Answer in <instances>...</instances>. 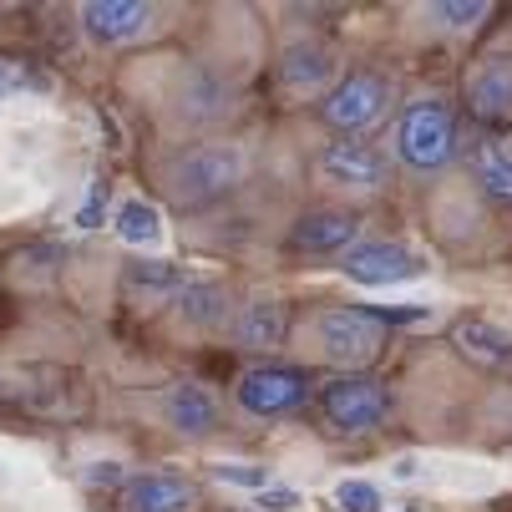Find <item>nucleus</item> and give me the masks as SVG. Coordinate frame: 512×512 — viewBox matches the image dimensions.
Segmentation results:
<instances>
[{
  "label": "nucleus",
  "mask_w": 512,
  "mask_h": 512,
  "mask_svg": "<svg viewBox=\"0 0 512 512\" xmlns=\"http://www.w3.org/2000/svg\"><path fill=\"white\" fill-rule=\"evenodd\" d=\"M0 92H6V66H0Z\"/></svg>",
  "instance_id": "nucleus-27"
},
{
  "label": "nucleus",
  "mask_w": 512,
  "mask_h": 512,
  "mask_svg": "<svg viewBox=\"0 0 512 512\" xmlns=\"http://www.w3.org/2000/svg\"><path fill=\"white\" fill-rule=\"evenodd\" d=\"M335 51L320 41V36H300V41H289L279 51V87L289 97H310L320 92L325 82H335Z\"/></svg>",
  "instance_id": "nucleus-12"
},
{
  "label": "nucleus",
  "mask_w": 512,
  "mask_h": 512,
  "mask_svg": "<svg viewBox=\"0 0 512 512\" xmlns=\"http://www.w3.org/2000/svg\"><path fill=\"white\" fill-rule=\"evenodd\" d=\"M360 234V213L355 208H310L295 218L289 244L300 254H345Z\"/></svg>",
  "instance_id": "nucleus-13"
},
{
  "label": "nucleus",
  "mask_w": 512,
  "mask_h": 512,
  "mask_svg": "<svg viewBox=\"0 0 512 512\" xmlns=\"http://www.w3.org/2000/svg\"><path fill=\"white\" fill-rule=\"evenodd\" d=\"M335 507L340 512H381V492L371 482H340L335 487Z\"/></svg>",
  "instance_id": "nucleus-23"
},
{
  "label": "nucleus",
  "mask_w": 512,
  "mask_h": 512,
  "mask_svg": "<svg viewBox=\"0 0 512 512\" xmlns=\"http://www.w3.org/2000/svg\"><path fill=\"white\" fill-rule=\"evenodd\" d=\"M127 284L132 289H183V269H173V264H163V259H132L127 264Z\"/></svg>",
  "instance_id": "nucleus-22"
},
{
  "label": "nucleus",
  "mask_w": 512,
  "mask_h": 512,
  "mask_svg": "<svg viewBox=\"0 0 512 512\" xmlns=\"http://www.w3.org/2000/svg\"><path fill=\"white\" fill-rule=\"evenodd\" d=\"M218 477L234 482V487H254V492L269 487V472L264 467H249V462H224V467H218Z\"/></svg>",
  "instance_id": "nucleus-24"
},
{
  "label": "nucleus",
  "mask_w": 512,
  "mask_h": 512,
  "mask_svg": "<svg viewBox=\"0 0 512 512\" xmlns=\"http://www.w3.org/2000/svg\"><path fill=\"white\" fill-rule=\"evenodd\" d=\"M467 107L482 127L512 122V56H487L467 71Z\"/></svg>",
  "instance_id": "nucleus-11"
},
{
  "label": "nucleus",
  "mask_w": 512,
  "mask_h": 512,
  "mask_svg": "<svg viewBox=\"0 0 512 512\" xmlns=\"http://www.w3.org/2000/svg\"><path fill=\"white\" fill-rule=\"evenodd\" d=\"M345 279L365 284V289H386V284H406V279H421L426 264L421 254H411L406 244H350L345 259H340Z\"/></svg>",
  "instance_id": "nucleus-9"
},
{
  "label": "nucleus",
  "mask_w": 512,
  "mask_h": 512,
  "mask_svg": "<svg viewBox=\"0 0 512 512\" xmlns=\"http://www.w3.org/2000/svg\"><path fill=\"white\" fill-rule=\"evenodd\" d=\"M112 229H117V239H122V244L153 249V244L163 239V213H158L148 198H127V203L117 208V218H112Z\"/></svg>",
  "instance_id": "nucleus-20"
},
{
  "label": "nucleus",
  "mask_w": 512,
  "mask_h": 512,
  "mask_svg": "<svg viewBox=\"0 0 512 512\" xmlns=\"http://www.w3.org/2000/svg\"><path fill=\"white\" fill-rule=\"evenodd\" d=\"M188 127H208V122H218L229 112V87L213 77V71H188L183 77V87H178V107H173Z\"/></svg>",
  "instance_id": "nucleus-18"
},
{
  "label": "nucleus",
  "mask_w": 512,
  "mask_h": 512,
  "mask_svg": "<svg viewBox=\"0 0 512 512\" xmlns=\"http://www.w3.org/2000/svg\"><path fill=\"white\" fill-rule=\"evenodd\" d=\"M203 492L183 472H137L122 482L117 512H198Z\"/></svg>",
  "instance_id": "nucleus-10"
},
{
  "label": "nucleus",
  "mask_w": 512,
  "mask_h": 512,
  "mask_svg": "<svg viewBox=\"0 0 512 512\" xmlns=\"http://www.w3.org/2000/svg\"><path fill=\"white\" fill-rule=\"evenodd\" d=\"M163 421L178 431V436H213L218 431V401L198 386V381H178L163 391Z\"/></svg>",
  "instance_id": "nucleus-15"
},
{
  "label": "nucleus",
  "mask_w": 512,
  "mask_h": 512,
  "mask_svg": "<svg viewBox=\"0 0 512 512\" xmlns=\"http://www.w3.org/2000/svg\"><path fill=\"white\" fill-rule=\"evenodd\" d=\"M249 178V153L239 142H188L158 168V188L173 208L198 213L218 198H229Z\"/></svg>",
  "instance_id": "nucleus-1"
},
{
  "label": "nucleus",
  "mask_w": 512,
  "mask_h": 512,
  "mask_svg": "<svg viewBox=\"0 0 512 512\" xmlns=\"http://www.w3.org/2000/svg\"><path fill=\"white\" fill-rule=\"evenodd\" d=\"M77 21L92 46L117 51V46L148 41L158 31V6H142V0H87V6H77Z\"/></svg>",
  "instance_id": "nucleus-7"
},
{
  "label": "nucleus",
  "mask_w": 512,
  "mask_h": 512,
  "mask_svg": "<svg viewBox=\"0 0 512 512\" xmlns=\"http://www.w3.org/2000/svg\"><path fill=\"white\" fill-rule=\"evenodd\" d=\"M178 320L188 330H224L229 325V289L224 284H183L178 289Z\"/></svg>",
  "instance_id": "nucleus-19"
},
{
  "label": "nucleus",
  "mask_w": 512,
  "mask_h": 512,
  "mask_svg": "<svg viewBox=\"0 0 512 512\" xmlns=\"http://www.w3.org/2000/svg\"><path fill=\"white\" fill-rule=\"evenodd\" d=\"M391 112V77L381 71H345V77L320 97V122L335 137H365Z\"/></svg>",
  "instance_id": "nucleus-3"
},
{
  "label": "nucleus",
  "mask_w": 512,
  "mask_h": 512,
  "mask_svg": "<svg viewBox=\"0 0 512 512\" xmlns=\"http://www.w3.org/2000/svg\"><path fill=\"white\" fill-rule=\"evenodd\" d=\"M452 345L482 371H512V335L492 320H462L452 330Z\"/></svg>",
  "instance_id": "nucleus-16"
},
{
  "label": "nucleus",
  "mask_w": 512,
  "mask_h": 512,
  "mask_svg": "<svg viewBox=\"0 0 512 512\" xmlns=\"http://www.w3.org/2000/svg\"><path fill=\"white\" fill-rule=\"evenodd\" d=\"M82 482H87V487H102V482H107V487H122L127 477H122V467H117V462H97V467H87V477H82Z\"/></svg>",
  "instance_id": "nucleus-26"
},
{
  "label": "nucleus",
  "mask_w": 512,
  "mask_h": 512,
  "mask_svg": "<svg viewBox=\"0 0 512 512\" xmlns=\"http://www.w3.org/2000/svg\"><path fill=\"white\" fill-rule=\"evenodd\" d=\"M426 16L442 31H477L492 16V6H487V0H442V6H431Z\"/></svg>",
  "instance_id": "nucleus-21"
},
{
  "label": "nucleus",
  "mask_w": 512,
  "mask_h": 512,
  "mask_svg": "<svg viewBox=\"0 0 512 512\" xmlns=\"http://www.w3.org/2000/svg\"><path fill=\"white\" fill-rule=\"evenodd\" d=\"M315 345L320 360L360 376V365H371L386 350V325L371 315V305H335L315 320Z\"/></svg>",
  "instance_id": "nucleus-4"
},
{
  "label": "nucleus",
  "mask_w": 512,
  "mask_h": 512,
  "mask_svg": "<svg viewBox=\"0 0 512 512\" xmlns=\"http://www.w3.org/2000/svg\"><path fill=\"white\" fill-rule=\"evenodd\" d=\"M320 411L335 431L360 436L391 416V391L376 376H335L330 386H320Z\"/></svg>",
  "instance_id": "nucleus-6"
},
{
  "label": "nucleus",
  "mask_w": 512,
  "mask_h": 512,
  "mask_svg": "<svg viewBox=\"0 0 512 512\" xmlns=\"http://www.w3.org/2000/svg\"><path fill=\"white\" fill-rule=\"evenodd\" d=\"M310 371H300V365H284V360H259L249 365V371L239 376L234 386V401L249 411V416H289L300 411L310 401Z\"/></svg>",
  "instance_id": "nucleus-5"
},
{
  "label": "nucleus",
  "mask_w": 512,
  "mask_h": 512,
  "mask_svg": "<svg viewBox=\"0 0 512 512\" xmlns=\"http://www.w3.org/2000/svg\"><path fill=\"white\" fill-rule=\"evenodd\" d=\"M320 178L345 193H381L391 178V163L360 137H330L320 153Z\"/></svg>",
  "instance_id": "nucleus-8"
},
{
  "label": "nucleus",
  "mask_w": 512,
  "mask_h": 512,
  "mask_svg": "<svg viewBox=\"0 0 512 512\" xmlns=\"http://www.w3.org/2000/svg\"><path fill=\"white\" fill-rule=\"evenodd\" d=\"M462 153V127L447 97H416L396 122V158L406 173L431 178Z\"/></svg>",
  "instance_id": "nucleus-2"
},
{
  "label": "nucleus",
  "mask_w": 512,
  "mask_h": 512,
  "mask_svg": "<svg viewBox=\"0 0 512 512\" xmlns=\"http://www.w3.org/2000/svg\"><path fill=\"white\" fill-rule=\"evenodd\" d=\"M234 340L239 350L249 355H269L289 340V305L284 300H269V295H254L239 315H234Z\"/></svg>",
  "instance_id": "nucleus-14"
},
{
  "label": "nucleus",
  "mask_w": 512,
  "mask_h": 512,
  "mask_svg": "<svg viewBox=\"0 0 512 512\" xmlns=\"http://www.w3.org/2000/svg\"><path fill=\"white\" fill-rule=\"evenodd\" d=\"M467 158H472L477 188H482L492 203H507V208H512V142H507V137H477Z\"/></svg>",
  "instance_id": "nucleus-17"
},
{
  "label": "nucleus",
  "mask_w": 512,
  "mask_h": 512,
  "mask_svg": "<svg viewBox=\"0 0 512 512\" xmlns=\"http://www.w3.org/2000/svg\"><path fill=\"white\" fill-rule=\"evenodd\" d=\"M259 507H264V512H295V507H300V492H289V487H264V492H259Z\"/></svg>",
  "instance_id": "nucleus-25"
}]
</instances>
